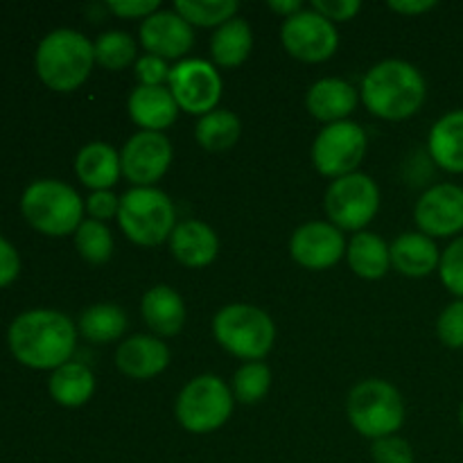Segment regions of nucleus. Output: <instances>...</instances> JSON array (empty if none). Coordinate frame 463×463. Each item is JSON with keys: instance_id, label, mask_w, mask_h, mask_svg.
<instances>
[{"instance_id": "nucleus-36", "label": "nucleus", "mask_w": 463, "mask_h": 463, "mask_svg": "<svg viewBox=\"0 0 463 463\" xmlns=\"http://www.w3.org/2000/svg\"><path fill=\"white\" fill-rule=\"evenodd\" d=\"M371 457H373V463H414V448L407 439L393 434V437L373 441Z\"/></svg>"}, {"instance_id": "nucleus-2", "label": "nucleus", "mask_w": 463, "mask_h": 463, "mask_svg": "<svg viewBox=\"0 0 463 463\" xmlns=\"http://www.w3.org/2000/svg\"><path fill=\"white\" fill-rule=\"evenodd\" d=\"M428 98L425 77L405 59H384L366 71L360 99L369 113L383 120H407L423 109Z\"/></svg>"}, {"instance_id": "nucleus-1", "label": "nucleus", "mask_w": 463, "mask_h": 463, "mask_svg": "<svg viewBox=\"0 0 463 463\" xmlns=\"http://www.w3.org/2000/svg\"><path fill=\"white\" fill-rule=\"evenodd\" d=\"M7 342L21 364L54 371L71 362L77 346V326L63 312L27 310L12 321Z\"/></svg>"}, {"instance_id": "nucleus-25", "label": "nucleus", "mask_w": 463, "mask_h": 463, "mask_svg": "<svg viewBox=\"0 0 463 463\" xmlns=\"http://www.w3.org/2000/svg\"><path fill=\"white\" fill-rule=\"evenodd\" d=\"M346 260L353 274L364 280H378L392 269V251L389 244L371 231H360L351 238L346 247Z\"/></svg>"}, {"instance_id": "nucleus-44", "label": "nucleus", "mask_w": 463, "mask_h": 463, "mask_svg": "<svg viewBox=\"0 0 463 463\" xmlns=\"http://www.w3.org/2000/svg\"><path fill=\"white\" fill-rule=\"evenodd\" d=\"M459 423H461V430H463V401H461V407H459Z\"/></svg>"}, {"instance_id": "nucleus-16", "label": "nucleus", "mask_w": 463, "mask_h": 463, "mask_svg": "<svg viewBox=\"0 0 463 463\" xmlns=\"http://www.w3.org/2000/svg\"><path fill=\"white\" fill-rule=\"evenodd\" d=\"M140 43L147 54L161 59H185L194 45V30L175 9H158L140 23Z\"/></svg>"}, {"instance_id": "nucleus-40", "label": "nucleus", "mask_w": 463, "mask_h": 463, "mask_svg": "<svg viewBox=\"0 0 463 463\" xmlns=\"http://www.w3.org/2000/svg\"><path fill=\"white\" fill-rule=\"evenodd\" d=\"M107 7L118 18H143L145 21L154 12H158L161 5L156 0H113V3H107Z\"/></svg>"}, {"instance_id": "nucleus-20", "label": "nucleus", "mask_w": 463, "mask_h": 463, "mask_svg": "<svg viewBox=\"0 0 463 463\" xmlns=\"http://www.w3.org/2000/svg\"><path fill=\"white\" fill-rule=\"evenodd\" d=\"M129 118L140 131H165L179 116V104L167 86H136L127 99Z\"/></svg>"}, {"instance_id": "nucleus-19", "label": "nucleus", "mask_w": 463, "mask_h": 463, "mask_svg": "<svg viewBox=\"0 0 463 463\" xmlns=\"http://www.w3.org/2000/svg\"><path fill=\"white\" fill-rule=\"evenodd\" d=\"M360 102V93L355 86L339 77H324L317 80L306 93V109L315 120L333 125V122L348 120Z\"/></svg>"}, {"instance_id": "nucleus-35", "label": "nucleus", "mask_w": 463, "mask_h": 463, "mask_svg": "<svg viewBox=\"0 0 463 463\" xmlns=\"http://www.w3.org/2000/svg\"><path fill=\"white\" fill-rule=\"evenodd\" d=\"M437 337L443 346L463 348V298L443 307L437 319Z\"/></svg>"}, {"instance_id": "nucleus-18", "label": "nucleus", "mask_w": 463, "mask_h": 463, "mask_svg": "<svg viewBox=\"0 0 463 463\" xmlns=\"http://www.w3.org/2000/svg\"><path fill=\"white\" fill-rule=\"evenodd\" d=\"M167 242L172 258L188 269H203L213 265L220 253V238L215 229L199 220L179 222Z\"/></svg>"}, {"instance_id": "nucleus-13", "label": "nucleus", "mask_w": 463, "mask_h": 463, "mask_svg": "<svg viewBox=\"0 0 463 463\" xmlns=\"http://www.w3.org/2000/svg\"><path fill=\"white\" fill-rule=\"evenodd\" d=\"M172 143L161 131H136L120 149L122 176L134 188H156L172 165Z\"/></svg>"}, {"instance_id": "nucleus-29", "label": "nucleus", "mask_w": 463, "mask_h": 463, "mask_svg": "<svg viewBox=\"0 0 463 463\" xmlns=\"http://www.w3.org/2000/svg\"><path fill=\"white\" fill-rule=\"evenodd\" d=\"M242 134V122L229 109H215L197 120L194 138L206 152H226L233 147Z\"/></svg>"}, {"instance_id": "nucleus-27", "label": "nucleus", "mask_w": 463, "mask_h": 463, "mask_svg": "<svg viewBox=\"0 0 463 463\" xmlns=\"http://www.w3.org/2000/svg\"><path fill=\"white\" fill-rule=\"evenodd\" d=\"M253 48V30L244 18L235 16L217 27L211 36V57L222 68H238Z\"/></svg>"}, {"instance_id": "nucleus-42", "label": "nucleus", "mask_w": 463, "mask_h": 463, "mask_svg": "<svg viewBox=\"0 0 463 463\" xmlns=\"http://www.w3.org/2000/svg\"><path fill=\"white\" fill-rule=\"evenodd\" d=\"M434 7H437L434 0H392L389 3V9L396 14H402V16H419V14L430 12Z\"/></svg>"}, {"instance_id": "nucleus-31", "label": "nucleus", "mask_w": 463, "mask_h": 463, "mask_svg": "<svg viewBox=\"0 0 463 463\" xmlns=\"http://www.w3.org/2000/svg\"><path fill=\"white\" fill-rule=\"evenodd\" d=\"M240 3L235 0H176L175 12L184 16L190 25L220 27L238 16Z\"/></svg>"}, {"instance_id": "nucleus-32", "label": "nucleus", "mask_w": 463, "mask_h": 463, "mask_svg": "<svg viewBox=\"0 0 463 463\" xmlns=\"http://www.w3.org/2000/svg\"><path fill=\"white\" fill-rule=\"evenodd\" d=\"M95 50V63L107 71H122V68L136 63V54H138V45L131 39L127 32L120 30H109L98 36L93 43Z\"/></svg>"}, {"instance_id": "nucleus-24", "label": "nucleus", "mask_w": 463, "mask_h": 463, "mask_svg": "<svg viewBox=\"0 0 463 463\" xmlns=\"http://www.w3.org/2000/svg\"><path fill=\"white\" fill-rule=\"evenodd\" d=\"M430 158L450 175H463V109L448 111L428 136Z\"/></svg>"}, {"instance_id": "nucleus-6", "label": "nucleus", "mask_w": 463, "mask_h": 463, "mask_svg": "<svg viewBox=\"0 0 463 463\" xmlns=\"http://www.w3.org/2000/svg\"><path fill=\"white\" fill-rule=\"evenodd\" d=\"M23 217L43 235L63 238L80 229L86 203L75 188L57 179H39L21 197Z\"/></svg>"}, {"instance_id": "nucleus-30", "label": "nucleus", "mask_w": 463, "mask_h": 463, "mask_svg": "<svg viewBox=\"0 0 463 463\" xmlns=\"http://www.w3.org/2000/svg\"><path fill=\"white\" fill-rule=\"evenodd\" d=\"M72 238H75L77 253L90 265H104L111 260L116 242H113L111 229L104 222L84 220L80 229L72 233Z\"/></svg>"}, {"instance_id": "nucleus-9", "label": "nucleus", "mask_w": 463, "mask_h": 463, "mask_svg": "<svg viewBox=\"0 0 463 463\" xmlns=\"http://www.w3.org/2000/svg\"><path fill=\"white\" fill-rule=\"evenodd\" d=\"M324 211L339 231L360 233L380 211V188L364 172L339 176L324 194Z\"/></svg>"}, {"instance_id": "nucleus-22", "label": "nucleus", "mask_w": 463, "mask_h": 463, "mask_svg": "<svg viewBox=\"0 0 463 463\" xmlns=\"http://www.w3.org/2000/svg\"><path fill=\"white\" fill-rule=\"evenodd\" d=\"M140 315L152 335L161 339L175 337L185 326V303L170 285H154L143 294Z\"/></svg>"}, {"instance_id": "nucleus-7", "label": "nucleus", "mask_w": 463, "mask_h": 463, "mask_svg": "<svg viewBox=\"0 0 463 463\" xmlns=\"http://www.w3.org/2000/svg\"><path fill=\"white\" fill-rule=\"evenodd\" d=\"M176 206L158 188H129L120 197L118 226L138 247H158L176 229Z\"/></svg>"}, {"instance_id": "nucleus-14", "label": "nucleus", "mask_w": 463, "mask_h": 463, "mask_svg": "<svg viewBox=\"0 0 463 463\" xmlns=\"http://www.w3.org/2000/svg\"><path fill=\"white\" fill-rule=\"evenodd\" d=\"M414 222L428 238H459L463 231V188L437 184L425 190L414 206Z\"/></svg>"}, {"instance_id": "nucleus-10", "label": "nucleus", "mask_w": 463, "mask_h": 463, "mask_svg": "<svg viewBox=\"0 0 463 463\" xmlns=\"http://www.w3.org/2000/svg\"><path fill=\"white\" fill-rule=\"evenodd\" d=\"M366 147L369 136L364 127L353 120L333 122L326 125L312 143V165L319 175L335 181L357 172L360 163L364 161Z\"/></svg>"}, {"instance_id": "nucleus-21", "label": "nucleus", "mask_w": 463, "mask_h": 463, "mask_svg": "<svg viewBox=\"0 0 463 463\" xmlns=\"http://www.w3.org/2000/svg\"><path fill=\"white\" fill-rule=\"evenodd\" d=\"M389 251H392V267L407 279H425L437 271L441 262L437 242L420 231L401 233L389 244Z\"/></svg>"}, {"instance_id": "nucleus-23", "label": "nucleus", "mask_w": 463, "mask_h": 463, "mask_svg": "<svg viewBox=\"0 0 463 463\" xmlns=\"http://www.w3.org/2000/svg\"><path fill=\"white\" fill-rule=\"evenodd\" d=\"M75 172L81 184L93 193L111 190L122 176L120 152L102 140L84 145L75 156Z\"/></svg>"}, {"instance_id": "nucleus-33", "label": "nucleus", "mask_w": 463, "mask_h": 463, "mask_svg": "<svg viewBox=\"0 0 463 463\" xmlns=\"http://www.w3.org/2000/svg\"><path fill=\"white\" fill-rule=\"evenodd\" d=\"M271 387V369L265 362H244L233 375L231 392L242 405H256L267 396Z\"/></svg>"}, {"instance_id": "nucleus-37", "label": "nucleus", "mask_w": 463, "mask_h": 463, "mask_svg": "<svg viewBox=\"0 0 463 463\" xmlns=\"http://www.w3.org/2000/svg\"><path fill=\"white\" fill-rule=\"evenodd\" d=\"M172 68L167 66L165 59L154 57V54H143L136 59L134 75L138 80V86H163L170 80Z\"/></svg>"}, {"instance_id": "nucleus-41", "label": "nucleus", "mask_w": 463, "mask_h": 463, "mask_svg": "<svg viewBox=\"0 0 463 463\" xmlns=\"http://www.w3.org/2000/svg\"><path fill=\"white\" fill-rule=\"evenodd\" d=\"M21 271V258L18 251L7 242L5 238H0V288L12 283L14 279Z\"/></svg>"}, {"instance_id": "nucleus-3", "label": "nucleus", "mask_w": 463, "mask_h": 463, "mask_svg": "<svg viewBox=\"0 0 463 463\" xmlns=\"http://www.w3.org/2000/svg\"><path fill=\"white\" fill-rule=\"evenodd\" d=\"M41 81L59 93L77 90L95 66V50L89 36L71 27H59L41 39L34 54Z\"/></svg>"}, {"instance_id": "nucleus-11", "label": "nucleus", "mask_w": 463, "mask_h": 463, "mask_svg": "<svg viewBox=\"0 0 463 463\" xmlns=\"http://www.w3.org/2000/svg\"><path fill=\"white\" fill-rule=\"evenodd\" d=\"M280 43L285 52L303 63L328 61L339 48V32L333 21L312 7L285 18L280 25Z\"/></svg>"}, {"instance_id": "nucleus-12", "label": "nucleus", "mask_w": 463, "mask_h": 463, "mask_svg": "<svg viewBox=\"0 0 463 463\" xmlns=\"http://www.w3.org/2000/svg\"><path fill=\"white\" fill-rule=\"evenodd\" d=\"M167 89L179 104V111L202 118L217 109L224 81L215 63L206 59H181L176 66H172Z\"/></svg>"}, {"instance_id": "nucleus-5", "label": "nucleus", "mask_w": 463, "mask_h": 463, "mask_svg": "<svg viewBox=\"0 0 463 463\" xmlns=\"http://www.w3.org/2000/svg\"><path fill=\"white\" fill-rule=\"evenodd\" d=\"M346 414L357 434L378 441L401 432L405 423V402L392 383L369 378L351 389L346 398Z\"/></svg>"}, {"instance_id": "nucleus-43", "label": "nucleus", "mask_w": 463, "mask_h": 463, "mask_svg": "<svg viewBox=\"0 0 463 463\" xmlns=\"http://www.w3.org/2000/svg\"><path fill=\"white\" fill-rule=\"evenodd\" d=\"M267 7H269L271 12L280 14L283 18H289V16H294V14L301 12V9H306V5L298 3V0H269V3H267Z\"/></svg>"}, {"instance_id": "nucleus-28", "label": "nucleus", "mask_w": 463, "mask_h": 463, "mask_svg": "<svg viewBox=\"0 0 463 463\" xmlns=\"http://www.w3.org/2000/svg\"><path fill=\"white\" fill-rule=\"evenodd\" d=\"M127 315L116 303H95L86 307L77 324V333L90 344H111L125 335Z\"/></svg>"}, {"instance_id": "nucleus-4", "label": "nucleus", "mask_w": 463, "mask_h": 463, "mask_svg": "<svg viewBox=\"0 0 463 463\" xmlns=\"http://www.w3.org/2000/svg\"><path fill=\"white\" fill-rule=\"evenodd\" d=\"M217 344L244 362H262L276 342L274 319L251 303H229L213 317Z\"/></svg>"}, {"instance_id": "nucleus-17", "label": "nucleus", "mask_w": 463, "mask_h": 463, "mask_svg": "<svg viewBox=\"0 0 463 463\" xmlns=\"http://www.w3.org/2000/svg\"><path fill=\"white\" fill-rule=\"evenodd\" d=\"M170 348L156 335H131L118 346L116 366L131 380H152L170 366Z\"/></svg>"}, {"instance_id": "nucleus-38", "label": "nucleus", "mask_w": 463, "mask_h": 463, "mask_svg": "<svg viewBox=\"0 0 463 463\" xmlns=\"http://www.w3.org/2000/svg\"><path fill=\"white\" fill-rule=\"evenodd\" d=\"M118 211H120V197L113 190H98V193H90V197L86 199L89 220L107 224L109 220H118Z\"/></svg>"}, {"instance_id": "nucleus-26", "label": "nucleus", "mask_w": 463, "mask_h": 463, "mask_svg": "<svg viewBox=\"0 0 463 463\" xmlns=\"http://www.w3.org/2000/svg\"><path fill=\"white\" fill-rule=\"evenodd\" d=\"M48 389L57 405L75 410V407L86 405L93 398L95 375L81 362H66V364L52 371Z\"/></svg>"}, {"instance_id": "nucleus-8", "label": "nucleus", "mask_w": 463, "mask_h": 463, "mask_svg": "<svg viewBox=\"0 0 463 463\" xmlns=\"http://www.w3.org/2000/svg\"><path fill=\"white\" fill-rule=\"evenodd\" d=\"M233 401V392L220 375H197L176 396V420L190 434H211L231 419Z\"/></svg>"}, {"instance_id": "nucleus-39", "label": "nucleus", "mask_w": 463, "mask_h": 463, "mask_svg": "<svg viewBox=\"0 0 463 463\" xmlns=\"http://www.w3.org/2000/svg\"><path fill=\"white\" fill-rule=\"evenodd\" d=\"M310 7L319 12L321 16L328 18V21L346 23L355 18V14L362 9V3L360 0H315Z\"/></svg>"}, {"instance_id": "nucleus-15", "label": "nucleus", "mask_w": 463, "mask_h": 463, "mask_svg": "<svg viewBox=\"0 0 463 463\" xmlns=\"http://www.w3.org/2000/svg\"><path fill=\"white\" fill-rule=\"evenodd\" d=\"M346 247L344 231L324 220L306 222L289 238L292 260L310 271H324L337 265L346 256Z\"/></svg>"}, {"instance_id": "nucleus-34", "label": "nucleus", "mask_w": 463, "mask_h": 463, "mask_svg": "<svg viewBox=\"0 0 463 463\" xmlns=\"http://www.w3.org/2000/svg\"><path fill=\"white\" fill-rule=\"evenodd\" d=\"M439 276L448 292L455 294L457 298H463V235L452 240L446 251L441 253Z\"/></svg>"}]
</instances>
